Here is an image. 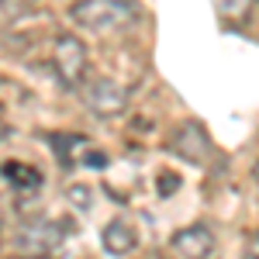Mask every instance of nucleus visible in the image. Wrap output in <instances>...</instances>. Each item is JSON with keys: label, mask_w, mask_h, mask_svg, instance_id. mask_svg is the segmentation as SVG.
<instances>
[{"label": "nucleus", "mask_w": 259, "mask_h": 259, "mask_svg": "<svg viewBox=\"0 0 259 259\" xmlns=\"http://www.w3.org/2000/svg\"><path fill=\"white\" fill-rule=\"evenodd\" d=\"M69 18L87 31H124L139 18L135 0H73L69 4Z\"/></svg>", "instance_id": "f257e3e1"}, {"label": "nucleus", "mask_w": 259, "mask_h": 259, "mask_svg": "<svg viewBox=\"0 0 259 259\" xmlns=\"http://www.w3.org/2000/svg\"><path fill=\"white\" fill-rule=\"evenodd\" d=\"M76 90H80L83 104H87L97 118H121V114L128 111V94H124V87L114 83L111 76H90V80H83Z\"/></svg>", "instance_id": "f03ea898"}, {"label": "nucleus", "mask_w": 259, "mask_h": 259, "mask_svg": "<svg viewBox=\"0 0 259 259\" xmlns=\"http://www.w3.org/2000/svg\"><path fill=\"white\" fill-rule=\"evenodd\" d=\"M52 66H56V76L62 87H80L87 76V45L76 35H59L52 45Z\"/></svg>", "instance_id": "7ed1b4c3"}, {"label": "nucleus", "mask_w": 259, "mask_h": 259, "mask_svg": "<svg viewBox=\"0 0 259 259\" xmlns=\"http://www.w3.org/2000/svg\"><path fill=\"white\" fill-rule=\"evenodd\" d=\"M66 239V225L62 221H49V218H38V221H28L14 235V245L21 252H31V256H41V252H56Z\"/></svg>", "instance_id": "20e7f679"}, {"label": "nucleus", "mask_w": 259, "mask_h": 259, "mask_svg": "<svg viewBox=\"0 0 259 259\" xmlns=\"http://www.w3.org/2000/svg\"><path fill=\"white\" fill-rule=\"evenodd\" d=\"M169 149L177 152V156H183L187 162H207L211 159V139L204 135V128L200 124H183L177 135L169 139Z\"/></svg>", "instance_id": "39448f33"}, {"label": "nucleus", "mask_w": 259, "mask_h": 259, "mask_svg": "<svg viewBox=\"0 0 259 259\" xmlns=\"http://www.w3.org/2000/svg\"><path fill=\"white\" fill-rule=\"evenodd\" d=\"M169 249H173L177 256L204 259V256L214 252V235H211L207 225H190V228H183V232H177V235L169 239Z\"/></svg>", "instance_id": "423d86ee"}, {"label": "nucleus", "mask_w": 259, "mask_h": 259, "mask_svg": "<svg viewBox=\"0 0 259 259\" xmlns=\"http://www.w3.org/2000/svg\"><path fill=\"white\" fill-rule=\"evenodd\" d=\"M100 245H104V252L107 256H128L135 245H139V232H135V225L124 218H114L104 232H100Z\"/></svg>", "instance_id": "0eeeda50"}, {"label": "nucleus", "mask_w": 259, "mask_h": 259, "mask_svg": "<svg viewBox=\"0 0 259 259\" xmlns=\"http://www.w3.org/2000/svg\"><path fill=\"white\" fill-rule=\"evenodd\" d=\"M4 180L18 190V194H38L41 190V173L35 166H24V162H4L0 166Z\"/></svg>", "instance_id": "6e6552de"}, {"label": "nucleus", "mask_w": 259, "mask_h": 259, "mask_svg": "<svg viewBox=\"0 0 259 259\" xmlns=\"http://www.w3.org/2000/svg\"><path fill=\"white\" fill-rule=\"evenodd\" d=\"M211 4L225 21H245L252 11V0H211Z\"/></svg>", "instance_id": "1a4fd4ad"}, {"label": "nucleus", "mask_w": 259, "mask_h": 259, "mask_svg": "<svg viewBox=\"0 0 259 259\" xmlns=\"http://www.w3.org/2000/svg\"><path fill=\"white\" fill-rule=\"evenodd\" d=\"M66 197H69V204H76L80 211H90V187H80L76 183V187L66 190Z\"/></svg>", "instance_id": "9d476101"}, {"label": "nucleus", "mask_w": 259, "mask_h": 259, "mask_svg": "<svg viewBox=\"0 0 259 259\" xmlns=\"http://www.w3.org/2000/svg\"><path fill=\"white\" fill-rule=\"evenodd\" d=\"M245 256H259V232L249 235V242H245Z\"/></svg>", "instance_id": "9b49d317"}, {"label": "nucleus", "mask_w": 259, "mask_h": 259, "mask_svg": "<svg viewBox=\"0 0 259 259\" xmlns=\"http://www.w3.org/2000/svg\"><path fill=\"white\" fill-rule=\"evenodd\" d=\"M252 177H256V180H259V159H256V166H252Z\"/></svg>", "instance_id": "f8f14e48"}]
</instances>
